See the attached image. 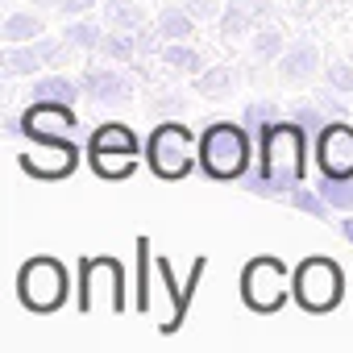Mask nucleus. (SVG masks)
I'll return each instance as SVG.
<instances>
[{
  "label": "nucleus",
  "instance_id": "1",
  "mask_svg": "<svg viewBox=\"0 0 353 353\" xmlns=\"http://www.w3.org/2000/svg\"><path fill=\"white\" fill-rule=\"evenodd\" d=\"M258 154H262V170L245 174V192L254 196H270V200H287L307 170V133L295 121H274L270 129L258 133Z\"/></svg>",
  "mask_w": 353,
  "mask_h": 353
},
{
  "label": "nucleus",
  "instance_id": "2",
  "mask_svg": "<svg viewBox=\"0 0 353 353\" xmlns=\"http://www.w3.org/2000/svg\"><path fill=\"white\" fill-rule=\"evenodd\" d=\"M200 166L212 179H245L250 174V133L233 121H212L200 133Z\"/></svg>",
  "mask_w": 353,
  "mask_h": 353
},
{
  "label": "nucleus",
  "instance_id": "3",
  "mask_svg": "<svg viewBox=\"0 0 353 353\" xmlns=\"http://www.w3.org/2000/svg\"><path fill=\"white\" fill-rule=\"evenodd\" d=\"M145 158L154 166L158 179H183L192 174L196 158H200V141L188 125L179 121H162L154 133H150V145H145Z\"/></svg>",
  "mask_w": 353,
  "mask_h": 353
},
{
  "label": "nucleus",
  "instance_id": "4",
  "mask_svg": "<svg viewBox=\"0 0 353 353\" xmlns=\"http://www.w3.org/2000/svg\"><path fill=\"white\" fill-rule=\"evenodd\" d=\"M17 295L30 312H54L71 295V274L59 258H30L17 274Z\"/></svg>",
  "mask_w": 353,
  "mask_h": 353
},
{
  "label": "nucleus",
  "instance_id": "5",
  "mask_svg": "<svg viewBox=\"0 0 353 353\" xmlns=\"http://www.w3.org/2000/svg\"><path fill=\"white\" fill-rule=\"evenodd\" d=\"M295 299H299V307H307V312H332L336 303H341V295H345V279H341V266L332 262V258H303L299 262V270H295Z\"/></svg>",
  "mask_w": 353,
  "mask_h": 353
},
{
  "label": "nucleus",
  "instance_id": "6",
  "mask_svg": "<svg viewBox=\"0 0 353 353\" xmlns=\"http://www.w3.org/2000/svg\"><path fill=\"white\" fill-rule=\"evenodd\" d=\"M79 287H83V295H79V307L83 312H96V307L121 312L125 307V274H121V266L112 258L83 262V283Z\"/></svg>",
  "mask_w": 353,
  "mask_h": 353
},
{
  "label": "nucleus",
  "instance_id": "7",
  "mask_svg": "<svg viewBox=\"0 0 353 353\" xmlns=\"http://www.w3.org/2000/svg\"><path fill=\"white\" fill-rule=\"evenodd\" d=\"M241 295L254 312H279L287 299V270L279 258H254L241 270Z\"/></svg>",
  "mask_w": 353,
  "mask_h": 353
},
{
  "label": "nucleus",
  "instance_id": "8",
  "mask_svg": "<svg viewBox=\"0 0 353 353\" xmlns=\"http://www.w3.org/2000/svg\"><path fill=\"white\" fill-rule=\"evenodd\" d=\"M71 42H54V38H34V42H13L5 50V59H0V67H5V79H17V75H38L42 67H59L67 63L71 54Z\"/></svg>",
  "mask_w": 353,
  "mask_h": 353
},
{
  "label": "nucleus",
  "instance_id": "9",
  "mask_svg": "<svg viewBox=\"0 0 353 353\" xmlns=\"http://www.w3.org/2000/svg\"><path fill=\"white\" fill-rule=\"evenodd\" d=\"M75 162H79V150L71 145V137H38L21 154V170L38 174V179H67Z\"/></svg>",
  "mask_w": 353,
  "mask_h": 353
},
{
  "label": "nucleus",
  "instance_id": "10",
  "mask_svg": "<svg viewBox=\"0 0 353 353\" xmlns=\"http://www.w3.org/2000/svg\"><path fill=\"white\" fill-rule=\"evenodd\" d=\"M79 83H83V100H92L96 108H125L133 100V79L117 67H88Z\"/></svg>",
  "mask_w": 353,
  "mask_h": 353
},
{
  "label": "nucleus",
  "instance_id": "11",
  "mask_svg": "<svg viewBox=\"0 0 353 353\" xmlns=\"http://www.w3.org/2000/svg\"><path fill=\"white\" fill-rule=\"evenodd\" d=\"M21 125H26V137L30 141H38V137H71L79 129V117H75V104L30 100V108L21 112Z\"/></svg>",
  "mask_w": 353,
  "mask_h": 353
},
{
  "label": "nucleus",
  "instance_id": "12",
  "mask_svg": "<svg viewBox=\"0 0 353 353\" xmlns=\"http://www.w3.org/2000/svg\"><path fill=\"white\" fill-rule=\"evenodd\" d=\"M316 162L324 174H353V125L328 121L316 137Z\"/></svg>",
  "mask_w": 353,
  "mask_h": 353
},
{
  "label": "nucleus",
  "instance_id": "13",
  "mask_svg": "<svg viewBox=\"0 0 353 353\" xmlns=\"http://www.w3.org/2000/svg\"><path fill=\"white\" fill-rule=\"evenodd\" d=\"M316 71H320V50H316V42H307V38L287 42V50H283V59H279V79H283V83H307Z\"/></svg>",
  "mask_w": 353,
  "mask_h": 353
},
{
  "label": "nucleus",
  "instance_id": "14",
  "mask_svg": "<svg viewBox=\"0 0 353 353\" xmlns=\"http://www.w3.org/2000/svg\"><path fill=\"white\" fill-rule=\"evenodd\" d=\"M30 100H46V104H75L83 100V83L71 75H38L30 83Z\"/></svg>",
  "mask_w": 353,
  "mask_h": 353
},
{
  "label": "nucleus",
  "instance_id": "15",
  "mask_svg": "<svg viewBox=\"0 0 353 353\" xmlns=\"http://www.w3.org/2000/svg\"><path fill=\"white\" fill-rule=\"evenodd\" d=\"M237 83H241V71L237 67H204L196 75V92L204 100H229L237 92Z\"/></svg>",
  "mask_w": 353,
  "mask_h": 353
},
{
  "label": "nucleus",
  "instance_id": "16",
  "mask_svg": "<svg viewBox=\"0 0 353 353\" xmlns=\"http://www.w3.org/2000/svg\"><path fill=\"white\" fill-rule=\"evenodd\" d=\"M154 26H158V34L166 42H188L196 34V17L188 13V5H162L158 17H154Z\"/></svg>",
  "mask_w": 353,
  "mask_h": 353
},
{
  "label": "nucleus",
  "instance_id": "17",
  "mask_svg": "<svg viewBox=\"0 0 353 353\" xmlns=\"http://www.w3.org/2000/svg\"><path fill=\"white\" fill-rule=\"evenodd\" d=\"M254 30H258V17H254V9L245 5V0H229V5L221 9V38L225 42H237V38H245Z\"/></svg>",
  "mask_w": 353,
  "mask_h": 353
},
{
  "label": "nucleus",
  "instance_id": "18",
  "mask_svg": "<svg viewBox=\"0 0 353 353\" xmlns=\"http://www.w3.org/2000/svg\"><path fill=\"white\" fill-rule=\"evenodd\" d=\"M104 21L112 30H125V34H137V30L150 26V17L137 0H104Z\"/></svg>",
  "mask_w": 353,
  "mask_h": 353
},
{
  "label": "nucleus",
  "instance_id": "19",
  "mask_svg": "<svg viewBox=\"0 0 353 353\" xmlns=\"http://www.w3.org/2000/svg\"><path fill=\"white\" fill-rule=\"evenodd\" d=\"M88 150H125V154H137V133L129 125H121V121H108V125L92 129Z\"/></svg>",
  "mask_w": 353,
  "mask_h": 353
},
{
  "label": "nucleus",
  "instance_id": "20",
  "mask_svg": "<svg viewBox=\"0 0 353 353\" xmlns=\"http://www.w3.org/2000/svg\"><path fill=\"white\" fill-rule=\"evenodd\" d=\"M42 30H46L42 13H38V9H34V13L21 9V13H9V17H5V26H0V38L13 46V42H34V38H42Z\"/></svg>",
  "mask_w": 353,
  "mask_h": 353
},
{
  "label": "nucleus",
  "instance_id": "21",
  "mask_svg": "<svg viewBox=\"0 0 353 353\" xmlns=\"http://www.w3.org/2000/svg\"><path fill=\"white\" fill-rule=\"evenodd\" d=\"M92 158V170L104 174V179H125L137 166V154H125V150H88Z\"/></svg>",
  "mask_w": 353,
  "mask_h": 353
},
{
  "label": "nucleus",
  "instance_id": "22",
  "mask_svg": "<svg viewBox=\"0 0 353 353\" xmlns=\"http://www.w3.org/2000/svg\"><path fill=\"white\" fill-rule=\"evenodd\" d=\"M283 50H287V42H283V34H279L274 26H258V30L250 34V59H254V63H279Z\"/></svg>",
  "mask_w": 353,
  "mask_h": 353
},
{
  "label": "nucleus",
  "instance_id": "23",
  "mask_svg": "<svg viewBox=\"0 0 353 353\" xmlns=\"http://www.w3.org/2000/svg\"><path fill=\"white\" fill-rule=\"evenodd\" d=\"M162 63L170 71H183V75H200L204 71V54L192 42H166L162 46Z\"/></svg>",
  "mask_w": 353,
  "mask_h": 353
},
{
  "label": "nucleus",
  "instance_id": "24",
  "mask_svg": "<svg viewBox=\"0 0 353 353\" xmlns=\"http://www.w3.org/2000/svg\"><path fill=\"white\" fill-rule=\"evenodd\" d=\"M316 188L332 212H353V174H324Z\"/></svg>",
  "mask_w": 353,
  "mask_h": 353
},
{
  "label": "nucleus",
  "instance_id": "25",
  "mask_svg": "<svg viewBox=\"0 0 353 353\" xmlns=\"http://www.w3.org/2000/svg\"><path fill=\"white\" fill-rule=\"evenodd\" d=\"M63 38L71 42V50H83V54H92V50H100V42H104V30H100V21L71 17V21H67V30H63Z\"/></svg>",
  "mask_w": 353,
  "mask_h": 353
},
{
  "label": "nucleus",
  "instance_id": "26",
  "mask_svg": "<svg viewBox=\"0 0 353 353\" xmlns=\"http://www.w3.org/2000/svg\"><path fill=\"white\" fill-rule=\"evenodd\" d=\"M274 121H283V108H279L274 100H250V104L241 108V125H245V129H254V133L270 129Z\"/></svg>",
  "mask_w": 353,
  "mask_h": 353
},
{
  "label": "nucleus",
  "instance_id": "27",
  "mask_svg": "<svg viewBox=\"0 0 353 353\" xmlns=\"http://www.w3.org/2000/svg\"><path fill=\"white\" fill-rule=\"evenodd\" d=\"M287 204H291V208H299V212H307L312 221H328V212H332V208H328V200L320 196V188L312 192V188H303V183L287 196Z\"/></svg>",
  "mask_w": 353,
  "mask_h": 353
},
{
  "label": "nucleus",
  "instance_id": "28",
  "mask_svg": "<svg viewBox=\"0 0 353 353\" xmlns=\"http://www.w3.org/2000/svg\"><path fill=\"white\" fill-rule=\"evenodd\" d=\"M100 54H108V59H117V63H133V59H137V34H125V30L104 34Z\"/></svg>",
  "mask_w": 353,
  "mask_h": 353
},
{
  "label": "nucleus",
  "instance_id": "29",
  "mask_svg": "<svg viewBox=\"0 0 353 353\" xmlns=\"http://www.w3.org/2000/svg\"><path fill=\"white\" fill-rule=\"evenodd\" d=\"M291 121H295L307 137H320V129H324L332 117H328L320 104H291Z\"/></svg>",
  "mask_w": 353,
  "mask_h": 353
},
{
  "label": "nucleus",
  "instance_id": "30",
  "mask_svg": "<svg viewBox=\"0 0 353 353\" xmlns=\"http://www.w3.org/2000/svg\"><path fill=\"white\" fill-rule=\"evenodd\" d=\"M183 112H188V100L179 92H158L150 100V117L154 121H174V117H183Z\"/></svg>",
  "mask_w": 353,
  "mask_h": 353
},
{
  "label": "nucleus",
  "instance_id": "31",
  "mask_svg": "<svg viewBox=\"0 0 353 353\" xmlns=\"http://www.w3.org/2000/svg\"><path fill=\"white\" fill-rule=\"evenodd\" d=\"M345 96H349V92H341V88L324 83V88L316 92V104H320V108H324V112H328L332 121H345V117H353V108L345 104Z\"/></svg>",
  "mask_w": 353,
  "mask_h": 353
},
{
  "label": "nucleus",
  "instance_id": "32",
  "mask_svg": "<svg viewBox=\"0 0 353 353\" xmlns=\"http://www.w3.org/2000/svg\"><path fill=\"white\" fill-rule=\"evenodd\" d=\"M324 83L341 88V92H353V63H345V59H332V63L324 67Z\"/></svg>",
  "mask_w": 353,
  "mask_h": 353
},
{
  "label": "nucleus",
  "instance_id": "33",
  "mask_svg": "<svg viewBox=\"0 0 353 353\" xmlns=\"http://www.w3.org/2000/svg\"><path fill=\"white\" fill-rule=\"evenodd\" d=\"M221 9L225 5H216V0H188V13L196 21H212V17H221Z\"/></svg>",
  "mask_w": 353,
  "mask_h": 353
},
{
  "label": "nucleus",
  "instance_id": "34",
  "mask_svg": "<svg viewBox=\"0 0 353 353\" xmlns=\"http://www.w3.org/2000/svg\"><path fill=\"white\" fill-rule=\"evenodd\" d=\"M92 5H96V0H63L59 13L63 17H83V13H92Z\"/></svg>",
  "mask_w": 353,
  "mask_h": 353
},
{
  "label": "nucleus",
  "instance_id": "35",
  "mask_svg": "<svg viewBox=\"0 0 353 353\" xmlns=\"http://www.w3.org/2000/svg\"><path fill=\"white\" fill-rule=\"evenodd\" d=\"M245 5L254 9V17H258V26H262L266 17H274V0H245Z\"/></svg>",
  "mask_w": 353,
  "mask_h": 353
},
{
  "label": "nucleus",
  "instance_id": "36",
  "mask_svg": "<svg viewBox=\"0 0 353 353\" xmlns=\"http://www.w3.org/2000/svg\"><path fill=\"white\" fill-rule=\"evenodd\" d=\"M336 229H341V237L353 245V212H345V221H336Z\"/></svg>",
  "mask_w": 353,
  "mask_h": 353
},
{
  "label": "nucleus",
  "instance_id": "37",
  "mask_svg": "<svg viewBox=\"0 0 353 353\" xmlns=\"http://www.w3.org/2000/svg\"><path fill=\"white\" fill-rule=\"evenodd\" d=\"M30 5H34V9H59L63 0H30Z\"/></svg>",
  "mask_w": 353,
  "mask_h": 353
}]
</instances>
